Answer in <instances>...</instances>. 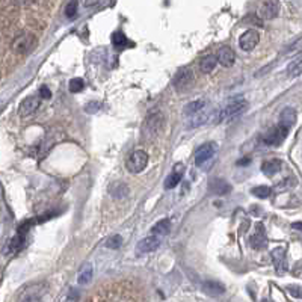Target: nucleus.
<instances>
[{
    "label": "nucleus",
    "mask_w": 302,
    "mask_h": 302,
    "mask_svg": "<svg viewBox=\"0 0 302 302\" xmlns=\"http://www.w3.org/2000/svg\"><path fill=\"white\" fill-rule=\"evenodd\" d=\"M216 151V144L214 142H207L204 145H201L196 151H195V164L198 166H201L202 164H206L208 159L213 158Z\"/></svg>",
    "instance_id": "1a4fd4ad"
},
{
    "label": "nucleus",
    "mask_w": 302,
    "mask_h": 302,
    "mask_svg": "<svg viewBox=\"0 0 302 302\" xmlns=\"http://www.w3.org/2000/svg\"><path fill=\"white\" fill-rule=\"evenodd\" d=\"M206 108V102L204 100H195L192 103H188L186 108H184V115L188 116H196L200 115Z\"/></svg>",
    "instance_id": "6ab92c4d"
},
{
    "label": "nucleus",
    "mask_w": 302,
    "mask_h": 302,
    "mask_svg": "<svg viewBox=\"0 0 302 302\" xmlns=\"http://www.w3.org/2000/svg\"><path fill=\"white\" fill-rule=\"evenodd\" d=\"M287 134H288V130L278 124V126H275L266 132V134L263 136V142L269 146H278L284 142Z\"/></svg>",
    "instance_id": "0eeeda50"
},
{
    "label": "nucleus",
    "mask_w": 302,
    "mask_h": 302,
    "mask_svg": "<svg viewBox=\"0 0 302 302\" xmlns=\"http://www.w3.org/2000/svg\"><path fill=\"white\" fill-rule=\"evenodd\" d=\"M46 293H47L46 282L29 284L20 290V293L17 296V302H44Z\"/></svg>",
    "instance_id": "f03ea898"
},
{
    "label": "nucleus",
    "mask_w": 302,
    "mask_h": 302,
    "mask_svg": "<svg viewBox=\"0 0 302 302\" xmlns=\"http://www.w3.org/2000/svg\"><path fill=\"white\" fill-rule=\"evenodd\" d=\"M146 164H148V154L144 150H136L126 160V168L132 174H139L145 170Z\"/></svg>",
    "instance_id": "20e7f679"
},
{
    "label": "nucleus",
    "mask_w": 302,
    "mask_h": 302,
    "mask_svg": "<svg viewBox=\"0 0 302 302\" xmlns=\"http://www.w3.org/2000/svg\"><path fill=\"white\" fill-rule=\"evenodd\" d=\"M109 190H110V195L115 196V198H122V196H126L127 192H128V189H127V186H126L124 183H115V184L110 186Z\"/></svg>",
    "instance_id": "a878e982"
},
{
    "label": "nucleus",
    "mask_w": 302,
    "mask_h": 302,
    "mask_svg": "<svg viewBox=\"0 0 302 302\" xmlns=\"http://www.w3.org/2000/svg\"><path fill=\"white\" fill-rule=\"evenodd\" d=\"M202 290L210 296H219L225 292V287H224V284H220L218 281H206L202 284Z\"/></svg>",
    "instance_id": "f3484780"
},
{
    "label": "nucleus",
    "mask_w": 302,
    "mask_h": 302,
    "mask_svg": "<svg viewBox=\"0 0 302 302\" xmlns=\"http://www.w3.org/2000/svg\"><path fill=\"white\" fill-rule=\"evenodd\" d=\"M208 192L216 195H226L232 192V184H228L222 178H212L208 183Z\"/></svg>",
    "instance_id": "ddd939ff"
},
{
    "label": "nucleus",
    "mask_w": 302,
    "mask_h": 302,
    "mask_svg": "<svg viewBox=\"0 0 302 302\" xmlns=\"http://www.w3.org/2000/svg\"><path fill=\"white\" fill-rule=\"evenodd\" d=\"M287 290H288V293H290L293 298L302 299V287H300V286H288Z\"/></svg>",
    "instance_id": "72a5a7b5"
},
{
    "label": "nucleus",
    "mask_w": 302,
    "mask_h": 302,
    "mask_svg": "<svg viewBox=\"0 0 302 302\" xmlns=\"http://www.w3.org/2000/svg\"><path fill=\"white\" fill-rule=\"evenodd\" d=\"M23 244H24V234L17 233V234L10 240V244H8L10 252H17V251L23 246Z\"/></svg>",
    "instance_id": "393cba45"
},
{
    "label": "nucleus",
    "mask_w": 302,
    "mask_h": 302,
    "mask_svg": "<svg viewBox=\"0 0 302 302\" xmlns=\"http://www.w3.org/2000/svg\"><path fill=\"white\" fill-rule=\"evenodd\" d=\"M159 246H160V239L158 236H148L136 245V256H144L148 252H153Z\"/></svg>",
    "instance_id": "6e6552de"
},
{
    "label": "nucleus",
    "mask_w": 302,
    "mask_h": 302,
    "mask_svg": "<svg viewBox=\"0 0 302 302\" xmlns=\"http://www.w3.org/2000/svg\"><path fill=\"white\" fill-rule=\"evenodd\" d=\"M263 302H270L269 299H263Z\"/></svg>",
    "instance_id": "4c0bfd02"
},
{
    "label": "nucleus",
    "mask_w": 302,
    "mask_h": 302,
    "mask_svg": "<svg viewBox=\"0 0 302 302\" xmlns=\"http://www.w3.org/2000/svg\"><path fill=\"white\" fill-rule=\"evenodd\" d=\"M100 103L98 102H91V103H88L86 106H85V110L88 112V114H96V112H98L100 110Z\"/></svg>",
    "instance_id": "f704fd0d"
},
{
    "label": "nucleus",
    "mask_w": 302,
    "mask_h": 302,
    "mask_svg": "<svg viewBox=\"0 0 302 302\" xmlns=\"http://www.w3.org/2000/svg\"><path fill=\"white\" fill-rule=\"evenodd\" d=\"M112 44H114L115 48H124V47H127L130 42H128L127 36H126L122 32H115V34L112 35Z\"/></svg>",
    "instance_id": "b1692460"
},
{
    "label": "nucleus",
    "mask_w": 302,
    "mask_h": 302,
    "mask_svg": "<svg viewBox=\"0 0 302 302\" xmlns=\"http://www.w3.org/2000/svg\"><path fill=\"white\" fill-rule=\"evenodd\" d=\"M78 6H79L78 2H68L66 6H65V16H66L68 18L76 17V14H78Z\"/></svg>",
    "instance_id": "473e14b6"
},
{
    "label": "nucleus",
    "mask_w": 302,
    "mask_h": 302,
    "mask_svg": "<svg viewBox=\"0 0 302 302\" xmlns=\"http://www.w3.org/2000/svg\"><path fill=\"white\" fill-rule=\"evenodd\" d=\"M194 84V72L190 68H182L176 76H174V80L172 85L176 88V91L183 92L186 90H189Z\"/></svg>",
    "instance_id": "423d86ee"
},
{
    "label": "nucleus",
    "mask_w": 302,
    "mask_h": 302,
    "mask_svg": "<svg viewBox=\"0 0 302 302\" xmlns=\"http://www.w3.org/2000/svg\"><path fill=\"white\" fill-rule=\"evenodd\" d=\"M248 109V103L244 97H234L232 100H228L226 103L216 115L218 122L220 121H234L238 116H240L244 112H246Z\"/></svg>",
    "instance_id": "f257e3e1"
},
{
    "label": "nucleus",
    "mask_w": 302,
    "mask_h": 302,
    "mask_svg": "<svg viewBox=\"0 0 302 302\" xmlns=\"http://www.w3.org/2000/svg\"><path fill=\"white\" fill-rule=\"evenodd\" d=\"M121 245H122V238H121L120 234L112 236V238L108 239V242H106V248H110V250H118Z\"/></svg>",
    "instance_id": "7c9ffc66"
},
{
    "label": "nucleus",
    "mask_w": 302,
    "mask_h": 302,
    "mask_svg": "<svg viewBox=\"0 0 302 302\" xmlns=\"http://www.w3.org/2000/svg\"><path fill=\"white\" fill-rule=\"evenodd\" d=\"M171 230V222L170 219H162L159 222H156V225L153 226V234L154 236H166Z\"/></svg>",
    "instance_id": "412c9836"
},
{
    "label": "nucleus",
    "mask_w": 302,
    "mask_h": 302,
    "mask_svg": "<svg viewBox=\"0 0 302 302\" xmlns=\"http://www.w3.org/2000/svg\"><path fill=\"white\" fill-rule=\"evenodd\" d=\"M177 170L171 174V176H168V178L165 180V188L166 189H174L178 183H180V180H182V176H183V166L180 165H177L176 166Z\"/></svg>",
    "instance_id": "aec40b11"
},
{
    "label": "nucleus",
    "mask_w": 302,
    "mask_h": 302,
    "mask_svg": "<svg viewBox=\"0 0 302 302\" xmlns=\"http://www.w3.org/2000/svg\"><path fill=\"white\" fill-rule=\"evenodd\" d=\"M85 88V82H84V79H72L71 82H70V91L71 92H80L82 90Z\"/></svg>",
    "instance_id": "c756f323"
},
{
    "label": "nucleus",
    "mask_w": 302,
    "mask_h": 302,
    "mask_svg": "<svg viewBox=\"0 0 302 302\" xmlns=\"http://www.w3.org/2000/svg\"><path fill=\"white\" fill-rule=\"evenodd\" d=\"M40 108V98L38 97H28L22 102L20 108H18V115L20 116H29L32 115L36 109Z\"/></svg>",
    "instance_id": "f8f14e48"
},
{
    "label": "nucleus",
    "mask_w": 302,
    "mask_h": 302,
    "mask_svg": "<svg viewBox=\"0 0 302 302\" xmlns=\"http://www.w3.org/2000/svg\"><path fill=\"white\" fill-rule=\"evenodd\" d=\"M294 122H296V112H294V109L286 108V109L281 112V115H280V122H278V124H280L281 127L290 130V128L294 126Z\"/></svg>",
    "instance_id": "4468645a"
},
{
    "label": "nucleus",
    "mask_w": 302,
    "mask_h": 302,
    "mask_svg": "<svg viewBox=\"0 0 302 302\" xmlns=\"http://www.w3.org/2000/svg\"><path fill=\"white\" fill-rule=\"evenodd\" d=\"M292 226H293L294 230H298V232H302V222H294Z\"/></svg>",
    "instance_id": "e433bc0d"
},
{
    "label": "nucleus",
    "mask_w": 302,
    "mask_h": 302,
    "mask_svg": "<svg viewBox=\"0 0 302 302\" xmlns=\"http://www.w3.org/2000/svg\"><path fill=\"white\" fill-rule=\"evenodd\" d=\"M207 120H208V114H200V115L192 118V121L188 124V127H198V126L204 124Z\"/></svg>",
    "instance_id": "2f4dec72"
},
{
    "label": "nucleus",
    "mask_w": 302,
    "mask_h": 302,
    "mask_svg": "<svg viewBox=\"0 0 302 302\" xmlns=\"http://www.w3.org/2000/svg\"><path fill=\"white\" fill-rule=\"evenodd\" d=\"M280 14V2H264L258 11L262 20H272Z\"/></svg>",
    "instance_id": "9b49d317"
},
{
    "label": "nucleus",
    "mask_w": 302,
    "mask_h": 302,
    "mask_svg": "<svg viewBox=\"0 0 302 302\" xmlns=\"http://www.w3.org/2000/svg\"><path fill=\"white\" fill-rule=\"evenodd\" d=\"M216 62H218V58L216 56H207L201 60V71L202 72H210L213 71V68L216 66Z\"/></svg>",
    "instance_id": "bb28decb"
},
{
    "label": "nucleus",
    "mask_w": 302,
    "mask_h": 302,
    "mask_svg": "<svg viewBox=\"0 0 302 302\" xmlns=\"http://www.w3.org/2000/svg\"><path fill=\"white\" fill-rule=\"evenodd\" d=\"M164 124H165L164 114H160V112L151 114L146 116V120L142 126V133L146 136H156L164 128Z\"/></svg>",
    "instance_id": "39448f33"
},
{
    "label": "nucleus",
    "mask_w": 302,
    "mask_h": 302,
    "mask_svg": "<svg viewBox=\"0 0 302 302\" xmlns=\"http://www.w3.org/2000/svg\"><path fill=\"white\" fill-rule=\"evenodd\" d=\"M258 42H260V35H258L257 30H252V29H251V30H246V32L240 36V40H239L240 48L245 50V52L252 50L254 47H257Z\"/></svg>",
    "instance_id": "9d476101"
},
{
    "label": "nucleus",
    "mask_w": 302,
    "mask_h": 302,
    "mask_svg": "<svg viewBox=\"0 0 302 302\" xmlns=\"http://www.w3.org/2000/svg\"><path fill=\"white\" fill-rule=\"evenodd\" d=\"M92 280V266L91 264H85L82 269H80V272H79V278H78V281H79V284H88L90 281Z\"/></svg>",
    "instance_id": "5701e85b"
},
{
    "label": "nucleus",
    "mask_w": 302,
    "mask_h": 302,
    "mask_svg": "<svg viewBox=\"0 0 302 302\" xmlns=\"http://www.w3.org/2000/svg\"><path fill=\"white\" fill-rule=\"evenodd\" d=\"M287 74L290 76V78H296V76L302 74V56L293 59L288 66H287Z\"/></svg>",
    "instance_id": "4be33fe9"
},
{
    "label": "nucleus",
    "mask_w": 302,
    "mask_h": 302,
    "mask_svg": "<svg viewBox=\"0 0 302 302\" xmlns=\"http://www.w3.org/2000/svg\"><path fill=\"white\" fill-rule=\"evenodd\" d=\"M40 96H41L42 98H50V97H52V92H50V90H48L47 86H41V88H40Z\"/></svg>",
    "instance_id": "c9c22d12"
},
{
    "label": "nucleus",
    "mask_w": 302,
    "mask_h": 302,
    "mask_svg": "<svg viewBox=\"0 0 302 302\" xmlns=\"http://www.w3.org/2000/svg\"><path fill=\"white\" fill-rule=\"evenodd\" d=\"M35 46H36V36L34 34H20L11 42L12 52L20 54V56L30 53L35 48Z\"/></svg>",
    "instance_id": "7ed1b4c3"
},
{
    "label": "nucleus",
    "mask_w": 302,
    "mask_h": 302,
    "mask_svg": "<svg viewBox=\"0 0 302 302\" xmlns=\"http://www.w3.org/2000/svg\"><path fill=\"white\" fill-rule=\"evenodd\" d=\"M236 54L230 47H222L218 52V62L224 66H232L234 64Z\"/></svg>",
    "instance_id": "2eb2a0df"
},
{
    "label": "nucleus",
    "mask_w": 302,
    "mask_h": 302,
    "mask_svg": "<svg viewBox=\"0 0 302 302\" xmlns=\"http://www.w3.org/2000/svg\"><path fill=\"white\" fill-rule=\"evenodd\" d=\"M284 257H286V252H284V248H276L272 251V258H274V263H275V268H281L284 264Z\"/></svg>",
    "instance_id": "cd10ccee"
},
{
    "label": "nucleus",
    "mask_w": 302,
    "mask_h": 302,
    "mask_svg": "<svg viewBox=\"0 0 302 302\" xmlns=\"http://www.w3.org/2000/svg\"><path fill=\"white\" fill-rule=\"evenodd\" d=\"M266 244L268 242H266V236L263 233V225L258 224L257 225V233L251 238V246L256 248V250H262V248L266 246Z\"/></svg>",
    "instance_id": "a211bd4d"
},
{
    "label": "nucleus",
    "mask_w": 302,
    "mask_h": 302,
    "mask_svg": "<svg viewBox=\"0 0 302 302\" xmlns=\"http://www.w3.org/2000/svg\"><path fill=\"white\" fill-rule=\"evenodd\" d=\"M251 192H252V195L257 196V198H269L272 190H270V188H268V186H257V188H254Z\"/></svg>",
    "instance_id": "c85d7f7f"
},
{
    "label": "nucleus",
    "mask_w": 302,
    "mask_h": 302,
    "mask_svg": "<svg viewBox=\"0 0 302 302\" xmlns=\"http://www.w3.org/2000/svg\"><path fill=\"white\" fill-rule=\"evenodd\" d=\"M281 165H282V164H281V160H278V159L266 160V162L262 165V171H263V174H264V176L272 177V176H275L276 172H280Z\"/></svg>",
    "instance_id": "dca6fc26"
}]
</instances>
